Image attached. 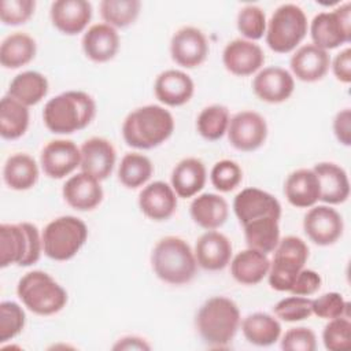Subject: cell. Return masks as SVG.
<instances>
[{
    "label": "cell",
    "instance_id": "6da1fadb",
    "mask_svg": "<svg viewBox=\"0 0 351 351\" xmlns=\"http://www.w3.org/2000/svg\"><path fill=\"white\" fill-rule=\"evenodd\" d=\"M96 115L93 97L81 90H67L47 101L43 119L55 134H71L85 129Z\"/></svg>",
    "mask_w": 351,
    "mask_h": 351
},
{
    "label": "cell",
    "instance_id": "7a4b0ae2",
    "mask_svg": "<svg viewBox=\"0 0 351 351\" xmlns=\"http://www.w3.org/2000/svg\"><path fill=\"white\" fill-rule=\"evenodd\" d=\"M174 132V118L162 106L148 104L128 114L122 136L129 147L152 149L165 143Z\"/></svg>",
    "mask_w": 351,
    "mask_h": 351
},
{
    "label": "cell",
    "instance_id": "3957f363",
    "mask_svg": "<svg viewBox=\"0 0 351 351\" xmlns=\"http://www.w3.org/2000/svg\"><path fill=\"white\" fill-rule=\"evenodd\" d=\"M196 329L210 347H226L234 337L240 325L237 304L225 296L207 299L196 314Z\"/></svg>",
    "mask_w": 351,
    "mask_h": 351
},
{
    "label": "cell",
    "instance_id": "277c9868",
    "mask_svg": "<svg viewBox=\"0 0 351 351\" xmlns=\"http://www.w3.org/2000/svg\"><path fill=\"white\" fill-rule=\"evenodd\" d=\"M151 263L156 277L171 285L192 281L197 269L195 252L185 240L177 236H166L155 244Z\"/></svg>",
    "mask_w": 351,
    "mask_h": 351
},
{
    "label": "cell",
    "instance_id": "5b68a950",
    "mask_svg": "<svg viewBox=\"0 0 351 351\" xmlns=\"http://www.w3.org/2000/svg\"><path fill=\"white\" fill-rule=\"evenodd\" d=\"M43 251V239L30 222L0 225V266H32Z\"/></svg>",
    "mask_w": 351,
    "mask_h": 351
},
{
    "label": "cell",
    "instance_id": "8992f818",
    "mask_svg": "<svg viewBox=\"0 0 351 351\" xmlns=\"http://www.w3.org/2000/svg\"><path fill=\"white\" fill-rule=\"evenodd\" d=\"M16 293L25 307L37 315L56 314L67 303L64 288L41 270L26 273L18 282Z\"/></svg>",
    "mask_w": 351,
    "mask_h": 351
},
{
    "label": "cell",
    "instance_id": "52a82bcc",
    "mask_svg": "<svg viewBox=\"0 0 351 351\" xmlns=\"http://www.w3.org/2000/svg\"><path fill=\"white\" fill-rule=\"evenodd\" d=\"M43 251L53 261L71 259L85 244L88 228L85 222L73 215H63L51 221L43 234Z\"/></svg>",
    "mask_w": 351,
    "mask_h": 351
},
{
    "label": "cell",
    "instance_id": "ba28073f",
    "mask_svg": "<svg viewBox=\"0 0 351 351\" xmlns=\"http://www.w3.org/2000/svg\"><path fill=\"white\" fill-rule=\"evenodd\" d=\"M307 16L296 4H282L271 15L266 26V44L277 53L293 51L306 37Z\"/></svg>",
    "mask_w": 351,
    "mask_h": 351
},
{
    "label": "cell",
    "instance_id": "9c48e42d",
    "mask_svg": "<svg viewBox=\"0 0 351 351\" xmlns=\"http://www.w3.org/2000/svg\"><path fill=\"white\" fill-rule=\"evenodd\" d=\"M307 259L308 247L300 237L287 236L281 239L270 262L269 285L278 292H289Z\"/></svg>",
    "mask_w": 351,
    "mask_h": 351
},
{
    "label": "cell",
    "instance_id": "30bf717a",
    "mask_svg": "<svg viewBox=\"0 0 351 351\" xmlns=\"http://www.w3.org/2000/svg\"><path fill=\"white\" fill-rule=\"evenodd\" d=\"M313 44L328 51L335 49L351 40V4H340L333 11L319 12L310 25Z\"/></svg>",
    "mask_w": 351,
    "mask_h": 351
},
{
    "label": "cell",
    "instance_id": "8fae6325",
    "mask_svg": "<svg viewBox=\"0 0 351 351\" xmlns=\"http://www.w3.org/2000/svg\"><path fill=\"white\" fill-rule=\"evenodd\" d=\"M226 133L232 147L243 152H251L265 144L267 123L265 118L255 111H240L230 118Z\"/></svg>",
    "mask_w": 351,
    "mask_h": 351
},
{
    "label": "cell",
    "instance_id": "7c38bea8",
    "mask_svg": "<svg viewBox=\"0 0 351 351\" xmlns=\"http://www.w3.org/2000/svg\"><path fill=\"white\" fill-rule=\"evenodd\" d=\"M306 236L317 245L335 244L343 234V217L329 206H313L303 219Z\"/></svg>",
    "mask_w": 351,
    "mask_h": 351
},
{
    "label": "cell",
    "instance_id": "4fadbf2b",
    "mask_svg": "<svg viewBox=\"0 0 351 351\" xmlns=\"http://www.w3.org/2000/svg\"><path fill=\"white\" fill-rule=\"evenodd\" d=\"M171 59L186 69L200 66L208 55V43L202 30L185 26L177 30L170 41Z\"/></svg>",
    "mask_w": 351,
    "mask_h": 351
},
{
    "label": "cell",
    "instance_id": "5bb4252c",
    "mask_svg": "<svg viewBox=\"0 0 351 351\" xmlns=\"http://www.w3.org/2000/svg\"><path fill=\"white\" fill-rule=\"evenodd\" d=\"M233 211L241 225L263 217L281 218V204L269 192L259 188H244L233 200Z\"/></svg>",
    "mask_w": 351,
    "mask_h": 351
},
{
    "label": "cell",
    "instance_id": "9a60e30c",
    "mask_svg": "<svg viewBox=\"0 0 351 351\" xmlns=\"http://www.w3.org/2000/svg\"><path fill=\"white\" fill-rule=\"evenodd\" d=\"M40 163L49 178H64L81 163L80 148L71 140H52L41 151Z\"/></svg>",
    "mask_w": 351,
    "mask_h": 351
},
{
    "label": "cell",
    "instance_id": "2e32d148",
    "mask_svg": "<svg viewBox=\"0 0 351 351\" xmlns=\"http://www.w3.org/2000/svg\"><path fill=\"white\" fill-rule=\"evenodd\" d=\"M222 62L229 73L247 77L256 73L263 66L265 53L254 41L236 38L223 48Z\"/></svg>",
    "mask_w": 351,
    "mask_h": 351
},
{
    "label": "cell",
    "instance_id": "e0dca14e",
    "mask_svg": "<svg viewBox=\"0 0 351 351\" xmlns=\"http://www.w3.org/2000/svg\"><path fill=\"white\" fill-rule=\"evenodd\" d=\"M254 93L266 103H282L288 100L295 90L292 74L282 67H265L252 81Z\"/></svg>",
    "mask_w": 351,
    "mask_h": 351
},
{
    "label": "cell",
    "instance_id": "ac0fdd59",
    "mask_svg": "<svg viewBox=\"0 0 351 351\" xmlns=\"http://www.w3.org/2000/svg\"><path fill=\"white\" fill-rule=\"evenodd\" d=\"M81 171L101 181L114 170L117 154L112 144L103 137H92L86 140L81 148Z\"/></svg>",
    "mask_w": 351,
    "mask_h": 351
},
{
    "label": "cell",
    "instance_id": "d6986e66",
    "mask_svg": "<svg viewBox=\"0 0 351 351\" xmlns=\"http://www.w3.org/2000/svg\"><path fill=\"white\" fill-rule=\"evenodd\" d=\"M52 25L63 34L84 32L92 18V5L86 0H56L51 4Z\"/></svg>",
    "mask_w": 351,
    "mask_h": 351
},
{
    "label": "cell",
    "instance_id": "ffe728a7",
    "mask_svg": "<svg viewBox=\"0 0 351 351\" xmlns=\"http://www.w3.org/2000/svg\"><path fill=\"white\" fill-rule=\"evenodd\" d=\"M195 258L197 265L204 270H222L230 262L232 244L221 232L207 230L196 241Z\"/></svg>",
    "mask_w": 351,
    "mask_h": 351
},
{
    "label": "cell",
    "instance_id": "44dd1931",
    "mask_svg": "<svg viewBox=\"0 0 351 351\" xmlns=\"http://www.w3.org/2000/svg\"><path fill=\"white\" fill-rule=\"evenodd\" d=\"M138 207L147 218L152 221H166L177 208V195L169 184L154 181L140 192Z\"/></svg>",
    "mask_w": 351,
    "mask_h": 351
},
{
    "label": "cell",
    "instance_id": "7402d4cb",
    "mask_svg": "<svg viewBox=\"0 0 351 351\" xmlns=\"http://www.w3.org/2000/svg\"><path fill=\"white\" fill-rule=\"evenodd\" d=\"M66 203L78 211H90L103 200V188L95 177L81 171L71 176L62 189Z\"/></svg>",
    "mask_w": 351,
    "mask_h": 351
},
{
    "label": "cell",
    "instance_id": "603a6c76",
    "mask_svg": "<svg viewBox=\"0 0 351 351\" xmlns=\"http://www.w3.org/2000/svg\"><path fill=\"white\" fill-rule=\"evenodd\" d=\"M154 92L160 103L169 107H180L192 99L195 84L186 73L171 69L156 77Z\"/></svg>",
    "mask_w": 351,
    "mask_h": 351
},
{
    "label": "cell",
    "instance_id": "cb8c5ba5",
    "mask_svg": "<svg viewBox=\"0 0 351 351\" xmlns=\"http://www.w3.org/2000/svg\"><path fill=\"white\" fill-rule=\"evenodd\" d=\"M291 70L293 75L303 82H315L322 80L330 67V56L328 51L314 44L300 47L291 58Z\"/></svg>",
    "mask_w": 351,
    "mask_h": 351
},
{
    "label": "cell",
    "instance_id": "d4e9b609",
    "mask_svg": "<svg viewBox=\"0 0 351 351\" xmlns=\"http://www.w3.org/2000/svg\"><path fill=\"white\" fill-rule=\"evenodd\" d=\"M287 200L298 208L315 206L321 196L319 181L313 169H299L292 171L284 184Z\"/></svg>",
    "mask_w": 351,
    "mask_h": 351
},
{
    "label": "cell",
    "instance_id": "484cf974",
    "mask_svg": "<svg viewBox=\"0 0 351 351\" xmlns=\"http://www.w3.org/2000/svg\"><path fill=\"white\" fill-rule=\"evenodd\" d=\"M84 53L96 63L111 60L119 49V36L117 30L107 23L90 26L82 37Z\"/></svg>",
    "mask_w": 351,
    "mask_h": 351
},
{
    "label": "cell",
    "instance_id": "4316f807",
    "mask_svg": "<svg viewBox=\"0 0 351 351\" xmlns=\"http://www.w3.org/2000/svg\"><path fill=\"white\" fill-rule=\"evenodd\" d=\"M313 171L319 181V200L328 204H340L348 199L350 181L343 167L332 162H321L313 167Z\"/></svg>",
    "mask_w": 351,
    "mask_h": 351
},
{
    "label": "cell",
    "instance_id": "83f0119b",
    "mask_svg": "<svg viewBox=\"0 0 351 351\" xmlns=\"http://www.w3.org/2000/svg\"><path fill=\"white\" fill-rule=\"evenodd\" d=\"M189 211L195 223L207 230L221 228L229 215L226 200L217 193L199 195L192 200Z\"/></svg>",
    "mask_w": 351,
    "mask_h": 351
},
{
    "label": "cell",
    "instance_id": "f1b7e54d",
    "mask_svg": "<svg viewBox=\"0 0 351 351\" xmlns=\"http://www.w3.org/2000/svg\"><path fill=\"white\" fill-rule=\"evenodd\" d=\"M270 261L267 254L247 248L240 251L230 262L233 278L243 285L259 284L269 273Z\"/></svg>",
    "mask_w": 351,
    "mask_h": 351
},
{
    "label": "cell",
    "instance_id": "f546056e",
    "mask_svg": "<svg viewBox=\"0 0 351 351\" xmlns=\"http://www.w3.org/2000/svg\"><path fill=\"white\" fill-rule=\"evenodd\" d=\"M206 178L207 173L203 162L196 158H185L173 169L171 188L180 197H192L203 189Z\"/></svg>",
    "mask_w": 351,
    "mask_h": 351
},
{
    "label": "cell",
    "instance_id": "4dcf8cb0",
    "mask_svg": "<svg viewBox=\"0 0 351 351\" xmlns=\"http://www.w3.org/2000/svg\"><path fill=\"white\" fill-rule=\"evenodd\" d=\"M37 52L33 37L26 33L15 32L7 36L0 45V63L5 69H19L30 63Z\"/></svg>",
    "mask_w": 351,
    "mask_h": 351
},
{
    "label": "cell",
    "instance_id": "1f68e13d",
    "mask_svg": "<svg viewBox=\"0 0 351 351\" xmlns=\"http://www.w3.org/2000/svg\"><path fill=\"white\" fill-rule=\"evenodd\" d=\"M48 80L38 71H23L14 77L8 88V96L26 107L40 103L48 93Z\"/></svg>",
    "mask_w": 351,
    "mask_h": 351
},
{
    "label": "cell",
    "instance_id": "d6a6232c",
    "mask_svg": "<svg viewBox=\"0 0 351 351\" xmlns=\"http://www.w3.org/2000/svg\"><path fill=\"white\" fill-rule=\"evenodd\" d=\"M5 184L14 191H27L38 180V166L27 154L11 155L3 169Z\"/></svg>",
    "mask_w": 351,
    "mask_h": 351
},
{
    "label": "cell",
    "instance_id": "836d02e7",
    "mask_svg": "<svg viewBox=\"0 0 351 351\" xmlns=\"http://www.w3.org/2000/svg\"><path fill=\"white\" fill-rule=\"evenodd\" d=\"M278 221L280 218L276 217H263L243 225L248 248L261 251L263 254L273 252L280 241Z\"/></svg>",
    "mask_w": 351,
    "mask_h": 351
},
{
    "label": "cell",
    "instance_id": "e575fe53",
    "mask_svg": "<svg viewBox=\"0 0 351 351\" xmlns=\"http://www.w3.org/2000/svg\"><path fill=\"white\" fill-rule=\"evenodd\" d=\"M241 330L248 343L267 347L281 336V325L277 318L266 313H252L241 322Z\"/></svg>",
    "mask_w": 351,
    "mask_h": 351
},
{
    "label": "cell",
    "instance_id": "d590c367",
    "mask_svg": "<svg viewBox=\"0 0 351 351\" xmlns=\"http://www.w3.org/2000/svg\"><path fill=\"white\" fill-rule=\"evenodd\" d=\"M29 110L11 96H4L0 101V134L5 140L22 137L29 128Z\"/></svg>",
    "mask_w": 351,
    "mask_h": 351
},
{
    "label": "cell",
    "instance_id": "8d00e7d4",
    "mask_svg": "<svg viewBox=\"0 0 351 351\" xmlns=\"http://www.w3.org/2000/svg\"><path fill=\"white\" fill-rule=\"evenodd\" d=\"M152 173V162L138 152L126 154L118 167V178L121 184L129 189H136L144 185L151 178Z\"/></svg>",
    "mask_w": 351,
    "mask_h": 351
},
{
    "label": "cell",
    "instance_id": "74e56055",
    "mask_svg": "<svg viewBox=\"0 0 351 351\" xmlns=\"http://www.w3.org/2000/svg\"><path fill=\"white\" fill-rule=\"evenodd\" d=\"M229 122V110L222 104H213L200 111L196 119V129L203 138L215 141L228 132Z\"/></svg>",
    "mask_w": 351,
    "mask_h": 351
},
{
    "label": "cell",
    "instance_id": "f35d334b",
    "mask_svg": "<svg viewBox=\"0 0 351 351\" xmlns=\"http://www.w3.org/2000/svg\"><path fill=\"white\" fill-rule=\"evenodd\" d=\"M140 8L141 1L138 0H103L100 3V15L114 29L128 27L137 19Z\"/></svg>",
    "mask_w": 351,
    "mask_h": 351
},
{
    "label": "cell",
    "instance_id": "ab89813d",
    "mask_svg": "<svg viewBox=\"0 0 351 351\" xmlns=\"http://www.w3.org/2000/svg\"><path fill=\"white\" fill-rule=\"evenodd\" d=\"M26 315L23 308L15 302L0 303V343L16 337L25 328Z\"/></svg>",
    "mask_w": 351,
    "mask_h": 351
},
{
    "label": "cell",
    "instance_id": "60d3db41",
    "mask_svg": "<svg viewBox=\"0 0 351 351\" xmlns=\"http://www.w3.org/2000/svg\"><path fill=\"white\" fill-rule=\"evenodd\" d=\"M266 26V15L258 5H245L237 14V29L250 41L262 38Z\"/></svg>",
    "mask_w": 351,
    "mask_h": 351
},
{
    "label": "cell",
    "instance_id": "b9f144b4",
    "mask_svg": "<svg viewBox=\"0 0 351 351\" xmlns=\"http://www.w3.org/2000/svg\"><path fill=\"white\" fill-rule=\"evenodd\" d=\"M324 346L329 351L347 350L351 346V322L348 317L329 319L322 332Z\"/></svg>",
    "mask_w": 351,
    "mask_h": 351
},
{
    "label": "cell",
    "instance_id": "7bdbcfd3",
    "mask_svg": "<svg viewBox=\"0 0 351 351\" xmlns=\"http://www.w3.org/2000/svg\"><path fill=\"white\" fill-rule=\"evenodd\" d=\"M210 178L215 189H218L219 192H230L241 182L243 170L236 162L230 159H223L213 166Z\"/></svg>",
    "mask_w": 351,
    "mask_h": 351
},
{
    "label": "cell",
    "instance_id": "ee69618b",
    "mask_svg": "<svg viewBox=\"0 0 351 351\" xmlns=\"http://www.w3.org/2000/svg\"><path fill=\"white\" fill-rule=\"evenodd\" d=\"M311 299L307 296H289L281 299L274 307V314L285 322H298L308 318L313 314Z\"/></svg>",
    "mask_w": 351,
    "mask_h": 351
},
{
    "label": "cell",
    "instance_id": "f6af8a7d",
    "mask_svg": "<svg viewBox=\"0 0 351 351\" xmlns=\"http://www.w3.org/2000/svg\"><path fill=\"white\" fill-rule=\"evenodd\" d=\"M350 303L337 292H328L311 302L313 314L318 318L333 319L337 317H348Z\"/></svg>",
    "mask_w": 351,
    "mask_h": 351
},
{
    "label": "cell",
    "instance_id": "bcb514c9",
    "mask_svg": "<svg viewBox=\"0 0 351 351\" xmlns=\"http://www.w3.org/2000/svg\"><path fill=\"white\" fill-rule=\"evenodd\" d=\"M34 8V0H3L0 4V19L8 26L23 25L33 16Z\"/></svg>",
    "mask_w": 351,
    "mask_h": 351
},
{
    "label": "cell",
    "instance_id": "7dc6e473",
    "mask_svg": "<svg viewBox=\"0 0 351 351\" xmlns=\"http://www.w3.org/2000/svg\"><path fill=\"white\" fill-rule=\"evenodd\" d=\"M281 348L285 351H314L317 348L315 333L306 326L291 328L281 339Z\"/></svg>",
    "mask_w": 351,
    "mask_h": 351
},
{
    "label": "cell",
    "instance_id": "c3c4849f",
    "mask_svg": "<svg viewBox=\"0 0 351 351\" xmlns=\"http://www.w3.org/2000/svg\"><path fill=\"white\" fill-rule=\"evenodd\" d=\"M321 284L322 278L317 271L310 269H302L296 276V280L289 292L298 296H310L321 288Z\"/></svg>",
    "mask_w": 351,
    "mask_h": 351
},
{
    "label": "cell",
    "instance_id": "681fc988",
    "mask_svg": "<svg viewBox=\"0 0 351 351\" xmlns=\"http://www.w3.org/2000/svg\"><path fill=\"white\" fill-rule=\"evenodd\" d=\"M333 132L337 141L346 147L351 144V111L344 108L339 111L333 119Z\"/></svg>",
    "mask_w": 351,
    "mask_h": 351
},
{
    "label": "cell",
    "instance_id": "f907efd6",
    "mask_svg": "<svg viewBox=\"0 0 351 351\" xmlns=\"http://www.w3.org/2000/svg\"><path fill=\"white\" fill-rule=\"evenodd\" d=\"M332 70L335 77L340 82L343 84L351 82V48L347 47L335 56L332 62Z\"/></svg>",
    "mask_w": 351,
    "mask_h": 351
},
{
    "label": "cell",
    "instance_id": "816d5d0a",
    "mask_svg": "<svg viewBox=\"0 0 351 351\" xmlns=\"http://www.w3.org/2000/svg\"><path fill=\"white\" fill-rule=\"evenodd\" d=\"M149 348L151 346L144 339L137 336H125L112 346V350H149Z\"/></svg>",
    "mask_w": 351,
    "mask_h": 351
}]
</instances>
